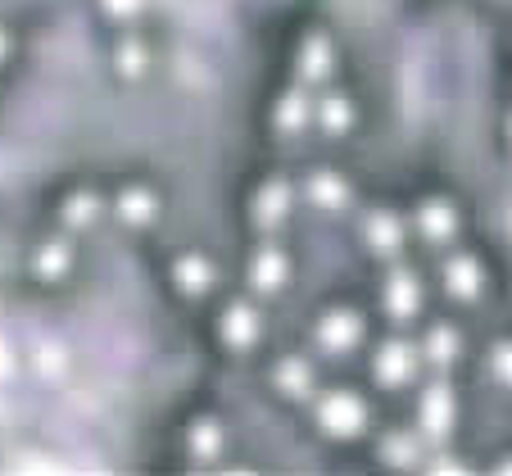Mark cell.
<instances>
[{"mask_svg": "<svg viewBox=\"0 0 512 476\" xmlns=\"http://www.w3.org/2000/svg\"><path fill=\"white\" fill-rule=\"evenodd\" d=\"M96 209H100V204L91 200V195H82V200H73V209H68V223H73V227H87L91 218H96Z\"/></svg>", "mask_w": 512, "mask_h": 476, "instance_id": "obj_20", "label": "cell"}, {"mask_svg": "<svg viewBox=\"0 0 512 476\" xmlns=\"http://www.w3.org/2000/svg\"><path fill=\"white\" fill-rule=\"evenodd\" d=\"M381 454L390 458V463H399V467H408L417 458V449H413V440H404V436H390L386 445H381Z\"/></svg>", "mask_w": 512, "mask_h": 476, "instance_id": "obj_18", "label": "cell"}, {"mask_svg": "<svg viewBox=\"0 0 512 476\" xmlns=\"http://www.w3.org/2000/svg\"><path fill=\"white\" fill-rule=\"evenodd\" d=\"M281 282H286V259H281V250H259V259H254V291L272 295Z\"/></svg>", "mask_w": 512, "mask_h": 476, "instance_id": "obj_10", "label": "cell"}, {"mask_svg": "<svg viewBox=\"0 0 512 476\" xmlns=\"http://www.w3.org/2000/svg\"><path fill=\"white\" fill-rule=\"evenodd\" d=\"M213 449H218V431L200 427V431H195V454H213Z\"/></svg>", "mask_w": 512, "mask_h": 476, "instance_id": "obj_22", "label": "cell"}, {"mask_svg": "<svg viewBox=\"0 0 512 476\" xmlns=\"http://www.w3.org/2000/svg\"><path fill=\"white\" fill-rule=\"evenodd\" d=\"M304 78H313V82L331 78V46L322 37H313L309 46H304Z\"/></svg>", "mask_w": 512, "mask_h": 476, "instance_id": "obj_14", "label": "cell"}, {"mask_svg": "<svg viewBox=\"0 0 512 476\" xmlns=\"http://www.w3.org/2000/svg\"><path fill=\"white\" fill-rule=\"evenodd\" d=\"M417 227H422V236H431V241H445V236H454L458 232V218H454V209L449 204H426L422 214H417Z\"/></svg>", "mask_w": 512, "mask_h": 476, "instance_id": "obj_11", "label": "cell"}, {"mask_svg": "<svg viewBox=\"0 0 512 476\" xmlns=\"http://www.w3.org/2000/svg\"><path fill=\"white\" fill-rule=\"evenodd\" d=\"M182 282H186V291H204V286H209V268H204L200 259H186L182 263Z\"/></svg>", "mask_w": 512, "mask_h": 476, "instance_id": "obj_19", "label": "cell"}, {"mask_svg": "<svg viewBox=\"0 0 512 476\" xmlns=\"http://www.w3.org/2000/svg\"><path fill=\"white\" fill-rule=\"evenodd\" d=\"M0 55H5V37H0Z\"/></svg>", "mask_w": 512, "mask_h": 476, "instance_id": "obj_25", "label": "cell"}, {"mask_svg": "<svg viewBox=\"0 0 512 476\" xmlns=\"http://www.w3.org/2000/svg\"><path fill=\"white\" fill-rule=\"evenodd\" d=\"M123 214H127V223H150L155 204H150V195L145 191H132V195H123Z\"/></svg>", "mask_w": 512, "mask_h": 476, "instance_id": "obj_17", "label": "cell"}, {"mask_svg": "<svg viewBox=\"0 0 512 476\" xmlns=\"http://www.w3.org/2000/svg\"><path fill=\"white\" fill-rule=\"evenodd\" d=\"M309 200L322 204V209H340V204L349 200V191H345V182H340L336 173H318L309 182Z\"/></svg>", "mask_w": 512, "mask_h": 476, "instance_id": "obj_12", "label": "cell"}, {"mask_svg": "<svg viewBox=\"0 0 512 476\" xmlns=\"http://www.w3.org/2000/svg\"><path fill=\"white\" fill-rule=\"evenodd\" d=\"M105 10L109 14H136L141 10V0H105Z\"/></svg>", "mask_w": 512, "mask_h": 476, "instance_id": "obj_24", "label": "cell"}, {"mask_svg": "<svg viewBox=\"0 0 512 476\" xmlns=\"http://www.w3.org/2000/svg\"><path fill=\"white\" fill-rule=\"evenodd\" d=\"M413 372H417V350L413 345H404V340L381 345V354H377V381L381 386H404Z\"/></svg>", "mask_w": 512, "mask_h": 476, "instance_id": "obj_4", "label": "cell"}, {"mask_svg": "<svg viewBox=\"0 0 512 476\" xmlns=\"http://www.w3.org/2000/svg\"><path fill=\"white\" fill-rule=\"evenodd\" d=\"M322 123H327L331 132H340V127L349 123V105H345V100H327V105H322Z\"/></svg>", "mask_w": 512, "mask_h": 476, "instance_id": "obj_21", "label": "cell"}, {"mask_svg": "<svg viewBox=\"0 0 512 476\" xmlns=\"http://www.w3.org/2000/svg\"><path fill=\"white\" fill-rule=\"evenodd\" d=\"M254 336H259V318H254V309L236 304V309L227 313V340H232V345H254Z\"/></svg>", "mask_w": 512, "mask_h": 476, "instance_id": "obj_13", "label": "cell"}, {"mask_svg": "<svg viewBox=\"0 0 512 476\" xmlns=\"http://www.w3.org/2000/svg\"><path fill=\"white\" fill-rule=\"evenodd\" d=\"M277 386L290 390V395H309V386H313V381H309V368H304L300 359H290L286 368H277Z\"/></svg>", "mask_w": 512, "mask_h": 476, "instance_id": "obj_16", "label": "cell"}, {"mask_svg": "<svg viewBox=\"0 0 512 476\" xmlns=\"http://www.w3.org/2000/svg\"><path fill=\"white\" fill-rule=\"evenodd\" d=\"M458 350H463V340H458L449 327H435L431 340H426V350L417 354V359L435 363V368H449V363H458Z\"/></svg>", "mask_w": 512, "mask_h": 476, "instance_id": "obj_9", "label": "cell"}, {"mask_svg": "<svg viewBox=\"0 0 512 476\" xmlns=\"http://www.w3.org/2000/svg\"><path fill=\"white\" fill-rule=\"evenodd\" d=\"M445 282H449V295H454V300H476V295H481V263L458 254V259H449Z\"/></svg>", "mask_w": 512, "mask_h": 476, "instance_id": "obj_6", "label": "cell"}, {"mask_svg": "<svg viewBox=\"0 0 512 476\" xmlns=\"http://www.w3.org/2000/svg\"><path fill=\"white\" fill-rule=\"evenodd\" d=\"M64 263H68V250L64 245H50L46 259H41V272H55V268H64Z\"/></svg>", "mask_w": 512, "mask_h": 476, "instance_id": "obj_23", "label": "cell"}, {"mask_svg": "<svg viewBox=\"0 0 512 476\" xmlns=\"http://www.w3.org/2000/svg\"><path fill=\"white\" fill-rule=\"evenodd\" d=\"M368 241L377 254H386V259H395L399 245H404V227H399L395 214H372L368 218Z\"/></svg>", "mask_w": 512, "mask_h": 476, "instance_id": "obj_7", "label": "cell"}, {"mask_svg": "<svg viewBox=\"0 0 512 476\" xmlns=\"http://www.w3.org/2000/svg\"><path fill=\"white\" fill-rule=\"evenodd\" d=\"M318 340L327 354H345L363 340V322H358L354 313H331V318L318 327Z\"/></svg>", "mask_w": 512, "mask_h": 476, "instance_id": "obj_5", "label": "cell"}, {"mask_svg": "<svg viewBox=\"0 0 512 476\" xmlns=\"http://www.w3.org/2000/svg\"><path fill=\"white\" fill-rule=\"evenodd\" d=\"M286 214H290V191H286V182H268V186H263V195H259V204H254V218H259V227L286 223Z\"/></svg>", "mask_w": 512, "mask_h": 476, "instance_id": "obj_8", "label": "cell"}, {"mask_svg": "<svg viewBox=\"0 0 512 476\" xmlns=\"http://www.w3.org/2000/svg\"><path fill=\"white\" fill-rule=\"evenodd\" d=\"M318 422L331 431V436H358V431L368 427V404H363L358 395H345V390H336V395L322 399Z\"/></svg>", "mask_w": 512, "mask_h": 476, "instance_id": "obj_1", "label": "cell"}, {"mask_svg": "<svg viewBox=\"0 0 512 476\" xmlns=\"http://www.w3.org/2000/svg\"><path fill=\"white\" fill-rule=\"evenodd\" d=\"M381 304H386L390 318L408 322L417 309H422V282H417L413 272H390V282H386V295H381Z\"/></svg>", "mask_w": 512, "mask_h": 476, "instance_id": "obj_3", "label": "cell"}, {"mask_svg": "<svg viewBox=\"0 0 512 476\" xmlns=\"http://www.w3.org/2000/svg\"><path fill=\"white\" fill-rule=\"evenodd\" d=\"M313 118V109L304 105V96H286L277 109V127H286V132H295V127H304Z\"/></svg>", "mask_w": 512, "mask_h": 476, "instance_id": "obj_15", "label": "cell"}, {"mask_svg": "<svg viewBox=\"0 0 512 476\" xmlns=\"http://www.w3.org/2000/svg\"><path fill=\"white\" fill-rule=\"evenodd\" d=\"M417 418H422V436L426 440H435V445H440V440L449 436V427H454V395H449L445 381H435V386L422 395Z\"/></svg>", "mask_w": 512, "mask_h": 476, "instance_id": "obj_2", "label": "cell"}]
</instances>
